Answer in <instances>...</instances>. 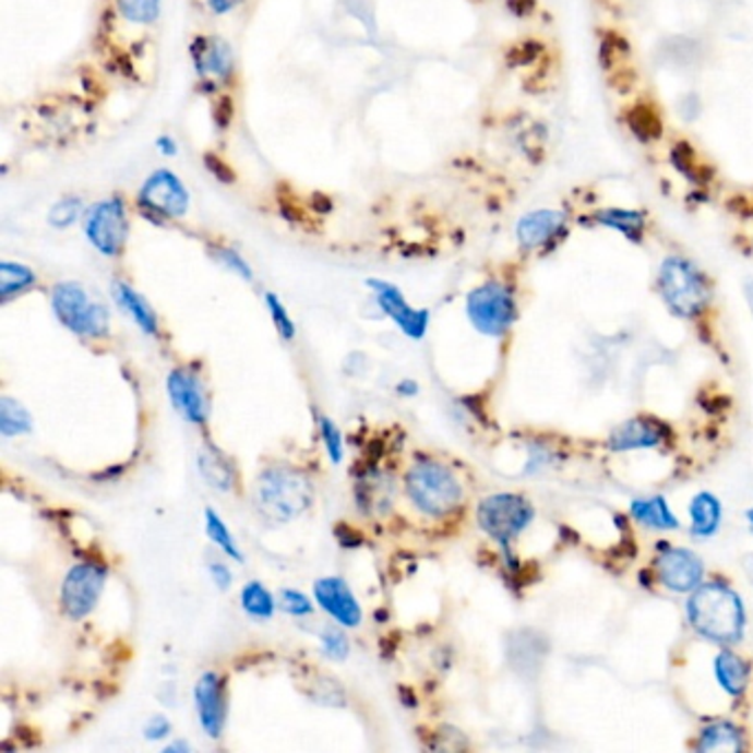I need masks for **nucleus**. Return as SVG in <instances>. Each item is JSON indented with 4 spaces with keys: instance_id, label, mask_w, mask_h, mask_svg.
Wrapping results in <instances>:
<instances>
[{
    "instance_id": "nucleus-1",
    "label": "nucleus",
    "mask_w": 753,
    "mask_h": 753,
    "mask_svg": "<svg viewBox=\"0 0 753 753\" xmlns=\"http://www.w3.org/2000/svg\"><path fill=\"white\" fill-rule=\"evenodd\" d=\"M688 619L696 634L718 645H733L742 638L746 614L736 590L720 582L701 584L688 601Z\"/></svg>"
},
{
    "instance_id": "nucleus-2",
    "label": "nucleus",
    "mask_w": 753,
    "mask_h": 753,
    "mask_svg": "<svg viewBox=\"0 0 753 753\" xmlns=\"http://www.w3.org/2000/svg\"><path fill=\"white\" fill-rule=\"evenodd\" d=\"M314 504V485L299 468H263L254 485V506L270 524H288Z\"/></svg>"
},
{
    "instance_id": "nucleus-3",
    "label": "nucleus",
    "mask_w": 753,
    "mask_h": 753,
    "mask_svg": "<svg viewBox=\"0 0 753 753\" xmlns=\"http://www.w3.org/2000/svg\"><path fill=\"white\" fill-rule=\"evenodd\" d=\"M658 295L681 319L698 316L712 301V284L707 274L688 256L670 254L658 265Z\"/></svg>"
},
{
    "instance_id": "nucleus-4",
    "label": "nucleus",
    "mask_w": 753,
    "mask_h": 753,
    "mask_svg": "<svg viewBox=\"0 0 753 753\" xmlns=\"http://www.w3.org/2000/svg\"><path fill=\"white\" fill-rule=\"evenodd\" d=\"M405 491L411 504L429 517H446L457 511L464 489L449 466L435 459L416 462L405 478Z\"/></svg>"
},
{
    "instance_id": "nucleus-5",
    "label": "nucleus",
    "mask_w": 753,
    "mask_h": 753,
    "mask_svg": "<svg viewBox=\"0 0 753 753\" xmlns=\"http://www.w3.org/2000/svg\"><path fill=\"white\" fill-rule=\"evenodd\" d=\"M51 308L58 321L77 336L105 338L109 334V310L100 301H93L75 280H64L53 288Z\"/></svg>"
},
{
    "instance_id": "nucleus-6",
    "label": "nucleus",
    "mask_w": 753,
    "mask_h": 753,
    "mask_svg": "<svg viewBox=\"0 0 753 753\" xmlns=\"http://www.w3.org/2000/svg\"><path fill=\"white\" fill-rule=\"evenodd\" d=\"M466 314L470 325L480 334L502 336L517 319V301L513 290L502 280H487V284L468 292Z\"/></svg>"
},
{
    "instance_id": "nucleus-7",
    "label": "nucleus",
    "mask_w": 753,
    "mask_h": 753,
    "mask_svg": "<svg viewBox=\"0 0 753 753\" xmlns=\"http://www.w3.org/2000/svg\"><path fill=\"white\" fill-rule=\"evenodd\" d=\"M533 517V504L515 493L489 495L478 506L480 528L504 548L528 528Z\"/></svg>"
},
{
    "instance_id": "nucleus-8",
    "label": "nucleus",
    "mask_w": 753,
    "mask_h": 753,
    "mask_svg": "<svg viewBox=\"0 0 753 753\" xmlns=\"http://www.w3.org/2000/svg\"><path fill=\"white\" fill-rule=\"evenodd\" d=\"M109 571L98 561H80L71 566L62 579L60 588V603L62 612L71 621L86 619L93 610H96L103 590L107 586Z\"/></svg>"
},
{
    "instance_id": "nucleus-9",
    "label": "nucleus",
    "mask_w": 753,
    "mask_h": 753,
    "mask_svg": "<svg viewBox=\"0 0 753 753\" xmlns=\"http://www.w3.org/2000/svg\"><path fill=\"white\" fill-rule=\"evenodd\" d=\"M84 235L105 256H120L129 239L127 206L120 198H111L91 206L84 215Z\"/></svg>"
},
{
    "instance_id": "nucleus-10",
    "label": "nucleus",
    "mask_w": 753,
    "mask_h": 753,
    "mask_svg": "<svg viewBox=\"0 0 753 753\" xmlns=\"http://www.w3.org/2000/svg\"><path fill=\"white\" fill-rule=\"evenodd\" d=\"M571 215L561 208H537L522 215L515 224V239L522 250H552L569 235Z\"/></svg>"
},
{
    "instance_id": "nucleus-11",
    "label": "nucleus",
    "mask_w": 753,
    "mask_h": 753,
    "mask_svg": "<svg viewBox=\"0 0 753 753\" xmlns=\"http://www.w3.org/2000/svg\"><path fill=\"white\" fill-rule=\"evenodd\" d=\"M364 284L373 292V299H375V303H379V308L385 312V316H390L405 336H409L414 340L425 338V334L429 330V321H431L429 310L414 308L405 299V295L394 284H387V280L367 278Z\"/></svg>"
},
{
    "instance_id": "nucleus-12",
    "label": "nucleus",
    "mask_w": 753,
    "mask_h": 753,
    "mask_svg": "<svg viewBox=\"0 0 753 753\" xmlns=\"http://www.w3.org/2000/svg\"><path fill=\"white\" fill-rule=\"evenodd\" d=\"M191 204L186 186L170 170H155L140 188V206L157 217H183Z\"/></svg>"
},
{
    "instance_id": "nucleus-13",
    "label": "nucleus",
    "mask_w": 753,
    "mask_h": 753,
    "mask_svg": "<svg viewBox=\"0 0 753 753\" xmlns=\"http://www.w3.org/2000/svg\"><path fill=\"white\" fill-rule=\"evenodd\" d=\"M168 398L181 418L191 425H206L211 416V403L204 390V383L193 369L177 367L168 373L166 381Z\"/></svg>"
},
{
    "instance_id": "nucleus-14",
    "label": "nucleus",
    "mask_w": 753,
    "mask_h": 753,
    "mask_svg": "<svg viewBox=\"0 0 753 753\" xmlns=\"http://www.w3.org/2000/svg\"><path fill=\"white\" fill-rule=\"evenodd\" d=\"M193 703L204 733L213 740H219L228 720V694L224 677L217 672H204L193 688Z\"/></svg>"
},
{
    "instance_id": "nucleus-15",
    "label": "nucleus",
    "mask_w": 753,
    "mask_h": 753,
    "mask_svg": "<svg viewBox=\"0 0 753 753\" xmlns=\"http://www.w3.org/2000/svg\"><path fill=\"white\" fill-rule=\"evenodd\" d=\"M316 606L340 628H358L362 623V606L349 584L340 577H323L314 584Z\"/></svg>"
},
{
    "instance_id": "nucleus-16",
    "label": "nucleus",
    "mask_w": 753,
    "mask_h": 753,
    "mask_svg": "<svg viewBox=\"0 0 753 753\" xmlns=\"http://www.w3.org/2000/svg\"><path fill=\"white\" fill-rule=\"evenodd\" d=\"M656 573L672 593H692L703 582V561L688 548H668L656 559Z\"/></svg>"
},
{
    "instance_id": "nucleus-17",
    "label": "nucleus",
    "mask_w": 753,
    "mask_h": 753,
    "mask_svg": "<svg viewBox=\"0 0 753 753\" xmlns=\"http://www.w3.org/2000/svg\"><path fill=\"white\" fill-rule=\"evenodd\" d=\"M666 440V427L649 418V416H638L632 418L623 425H619L610 438H608V446L614 453H623V451H638V449H654Z\"/></svg>"
},
{
    "instance_id": "nucleus-18",
    "label": "nucleus",
    "mask_w": 753,
    "mask_h": 753,
    "mask_svg": "<svg viewBox=\"0 0 753 753\" xmlns=\"http://www.w3.org/2000/svg\"><path fill=\"white\" fill-rule=\"evenodd\" d=\"M191 58L200 75L204 77H228L232 75L235 56L232 47L219 36H198L191 45Z\"/></svg>"
},
{
    "instance_id": "nucleus-19",
    "label": "nucleus",
    "mask_w": 753,
    "mask_h": 753,
    "mask_svg": "<svg viewBox=\"0 0 753 753\" xmlns=\"http://www.w3.org/2000/svg\"><path fill=\"white\" fill-rule=\"evenodd\" d=\"M593 226L608 228L619 232L632 243H641L647 235V213L641 208H623V206H606L597 208L588 215Z\"/></svg>"
},
{
    "instance_id": "nucleus-20",
    "label": "nucleus",
    "mask_w": 753,
    "mask_h": 753,
    "mask_svg": "<svg viewBox=\"0 0 753 753\" xmlns=\"http://www.w3.org/2000/svg\"><path fill=\"white\" fill-rule=\"evenodd\" d=\"M111 292H113V299L120 306V310H124L144 334L155 336L159 332V319H157L155 310L148 306V301L138 290H133L127 284V280H116Z\"/></svg>"
},
{
    "instance_id": "nucleus-21",
    "label": "nucleus",
    "mask_w": 753,
    "mask_h": 753,
    "mask_svg": "<svg viewBox=\"0 0 753 753\" xmlns=\"http://www.w3.org/2000/svg\"><path fill=\"white\" fill-rule=\"evenodd\" d=\"M198 466L202 478L219 493H228L235 489V466L232 462L217 449V446H206L200 451Z\"/></svg>"
},
{
    "instance_id": "nucleus-22",
    "label": "nucleus",
    "mask_w": 753,
    "mask_h": 753,
    "mask_svg": "<svg viewBox=\"0 0 753 753\" xmlns=\"http://www.w3.org/2000/svg\"><path fill=\"white\" fill-rule=\"evenodd\" d=\"M714 674L720 683V688L729 694V696H742L746 685H749V666L742 656H738L731 649H722L716 661H714Z\"/></svg>"
},
{
    "instance_id": "nucleus-23",
    "label": "nucleus",
    "mask_w": 753,
    "mask_h": 753,
    "mask_svg": "<svg viewBox=\"0 0 753 753\" xmlns=\"http://www.w3.org/2000/svg\"><path fill=\"white\" fill-rule=\"evenodd\" d=\"M632 517L652 530H674L679 528V519L674 517L672 509L668 506L666 498L656 495L649 500H634L630 506Z\"/></svg>"
},
{
    "instance_id": "nucleus-24",
    "label": "nucleus",
    "mask_w": 753,
    "mask_h": 753,
    "mask_svg": "<svg viewBox=\"0 0 753 753\" xmlns=\"http://www.w3.org/2000/svg\"><path fill=\"white\" fill-rule=\"evenodd\" d=\"M690 519H692V535L694 537L716 535L720 519H722L720 500L707 491L694 495V500L690 504Z\"/></svg>"
},
{
    "instance_id": "nucleus-25",
    "label": "nucleus",
    "mask_w": 753,
    "mask_h": 753,
    "mask_svg": "<svg viewBox=\"0 0 753 753\" xmlns=\"http://www.w3.org/2000/svg\"><path fill=\"white\" fill-rule=\"evenodd\" d=\"M696 746L701 751H740L744 746L742 731L733 722L718 720L701 731V740Z\"/></svg>"
},
{
    "instance_id": "nucleus-26",
    "label": "nucleus",
    "mask_w": 753,
    "mask_h": 753,
    "mask_svg": "<svg viewBox=\"0 0 753 753\" xmlns=\"http://www.w3.org/2000/svg\"><path fill=\"white\" fill-rule=\"evenodd\" d=\"M38 280L36 272L23 263L3 261L0 263V299L8 303L12 297L29 290Z\"/></svg>"
},
{
    "instance_id": "nucleus-27",
    "label": "nucleus",
    "mask_w": 753,
    "mask_h": 753,
    "mask_svg": "<svg viewBox=\"0 0 753 753\" xmlns=\"http://www.w3.org/2000/svg\"><path fill=\"white\" fill-rule=\"evenodd\" d=\"M239 603H241V610L250 617V619H256V621H267L274 617L276 612V599L274 595L261 584V582H250L241 588V595H239Z\"/></svg>"
},
{
    "instance_id": "nucleus-28",
    "label": "nucleus",
    "mask_w": 753,
    "mask_h": 753,
    "mask_svg": "<svg viewBox=\"0 0 753 753\" xmlns=\"http://www.w3.org/2000/svg\"><path fill=\"white\" fill-rule=\"evenodd\" d=\"M34 429L32 422V414L27 411V407L10 396H5L0 401V433L5 438H16V435H25Z\"/></svg>"
},
{
    "instance_id": "nucleus-29",
    "label": "nucleus",
    "mask_w": 753,
    "mask_h": 753,
    "mask_svg": "<svg viewBox=\"0 0 753 753\" xmlns=\"http://www.w3.org/2000/svg\"><path fill=\"white\" fill-rule=\"evenodd\" d=\"M204 522H206V535H208V539H211L226 557H230V559L237 561V563H243V552H241V548L237 546V539H235V535L230 533V528L226 526V522L219 517V513L213 511V509H206Z\"/></svg>"
},
{
    "instance_id": "nucleus-30",
    "label": "nucleus",
    "mask_w": 753,
    "mask_h": 753,
    "mask_svg": "<svg viewBox=\"0 0 753 753\" xmlns=\"http://www.w3.org/2000/svg\"><path fill=\"white\" fill-rule=\"evenodd\" d=\"M120 14L135 25H151L159 16V0H116Z\"/></svg>"
},
{
    "instance_id": "nucleus-31",
    "label": "nucleus",
    "mask_w": 753,
    "mask_h": 753,
    "mask_svg": "<svg viewBox=\"0 0 753 753\" xmlns=\"http://www.w3.org/2000/svg\"><path fill=\"white\" fill-rule=\"evenodd\" d=\"M263 301H265V308L270 312V319H272L278 336L284 340H292L297 336V325H295L292 316L288 314V308L278 301V297L274 292H267Z\"/></svg>"
},
{
    "instance_id": "nucleus-32",
    "label": "nucleus",
    "mask_w": 753,
    "mask_h": 753,
    "mask_svg": "<svg viewBox=\"0 0 753 753\" xmlns=\"http://www.w3.org/2000/svg\"><path fill=\"white\" fill-rule=\"evenodd\" d=\"M316 425H319V433H321V440L327 449V455L334 464H340L343 462V455H345V444H343V433L338 429V425L327 418V416H319L316 418Z\"/></svg>"
},
{
    "instance_id": "nucleus-33",
    "label": "nucleus",
    "mask_w": 753,
    "mask_h": 753,
    "mask_svg": "<svg viewBox=\"0 0 753 753\" xmlns=\"http://www.w3.org/2000/svg\"><path fill=\"white\" fill-rule=\"evenodd\" d=\"M278 608L295 619H306L314 612L312 599L297 588H284L278 593Z\"/></svg>"
},
{
    "instance_id": "nucleus-34",
    "label": "nucleus",
    "mask_w": 753,
    "mask_h": 753,
    "mask_svg": "<svg viewBox=\"0 0 753 753\" xmlns=\"http://www.w3.org/2000/svg\"><path fill=\"white\" fill-rule=\"evenodd\" d=\"M321 652L330 658V661L343 664L349 656V638L340 628H325L321 632Z\"/></svg>"
},
{
    "instance_id": "nucleus-35",
    "label": "nucleus",
    "mask_w": 753,
    "mask_h": 753,
    "mask_svg": "<svg viewBox=\"0 0 753 753\" xmlns=\"http://www.w3.org/2000/svg\"><path fill=\"white\" fill-rule=\"evenodd\" d=\"M80 213H82V202H80L77 198H64V200H60V202L51 208V213H49V224H51L53 228L64 230V228H69L71 224L77 222Z\"/></svg>"
},
{
    "instance_id": "nucleus-36",
    "label": "nucleus",
    "mask_w": 753,
    "mask_h": 753,
    "mask_svg": "<svg viewBox=\"0 0 753 753\" xmlns=\"http://www.w3.org/2000/svg\"><path fill=\"white\" fill-rule=\"evenodd\" d=\"M213 254H215V259H217L226 270L239 274L243 280H252V278H254L250 263H248L237 250H232V248H215Z\"/></svg>"
},
{
    "instance_id": "nucleus-37",
    "label": "nucleus",
    "mask_w": 753,
    "mask_h": 753,
    "mask_svg": "<svg viewBox=\"0 0 753 753\" xmlns=\"http://www.w3.org/2000/svg\"><path fill=\"white\" fill-rule=\"evenodd\" d=\"M170 731H172V725H170V720H168L166 716H162V714L148 718V722L144 725V736H146V740H151V742H159V740L168 738Z\"/></svg>"
},
{
    "instance_id": "nucleus-38",
    "label": "nucleus",
    "mask_w": 753,
    "mask_h": 753,
    "mask_svg": "<svg viewBox=\"0 0 753 753\" xmlns=\"http://www.w3.org/2000/svg\"><path fill=\"white\" fill-rule=\"evenodd\" d=\"M208 573H211L213 584H215L219 590H224V593H226V590L232 586V573H230V569L226 566V563H222V561H213L211 566H208Z\"/></svg>"
},
{
    "instance_id": "nucleus-39",
    "label": "nucleus",
    "mask_w": 753,
    "mask_h": 753,
    "mask_svg": "<svg viewBox=\"0 0 753 753\" xmlns=\"http://www.w3.org/2000/svg\"><path fill=\"white\" fill-rule=\"evenodd\" d=\"M204 159H206V168H208L219 181H224V183H232V181H235L232 168H230L226 162H222L217 155H211V153H208Z\"/></svg>"
},
{
    "instance_id": "nucleus-40",
    "label": "nucleus",
    "mask_w": 753,
    "mask_h": 753,
    "mask_svg": "<svg viewBox=\"0 0 753 753\" xmlns=\"http://www.w3.org/2000/svg\"><path fill=\"white\" fill-rule=\"evenodd\" d=\"M206 3L215 14H230L243 3V0H206Z\"/></svg>"
},
{
    "instance_id": "nucleus-41",
    "label": "nucleus",
    "mask_w": 753,
    "mask_h": 753,
    "mask_svg": "<svg viewBox=\"0 0 753 753\" xmlns=\"http://www.w3.org/2000/svg\"><path fill=\"white\" fill-rule=\"evenodd\" d=\"M155 146H157V151H159L162 155H166V157L177 155V144H175V140H172L170 135H162V138H157Z\"/></svg>"
},
{
    "instance_id": "nucleus-42",
    "label": "nucleus",
    "mask_w": 753,
    "mask_h": 753,
    "mask_svg": "<svg viewBox=\"0 0 753 753\" xmlns=\"http://www.w3.org/2000/svg\"><path fill=\"white\" fill-rule=\"evenodd\" d=\"M398 394H403V396H416V394H418V385H416L414 381H403V383L398 385Z\"/></svg>"
},
{
    "instance_id": "nucleus-43",
    "label": "nucleus",
    "mask_w": 753,
    "mask_h": 753,
    "mask_svg": "<svg viewBox=\"0 0 753 753\" xmlns=\"http://www.w3.org/2000/svg\"><path fill=\"white\" fill-rule=\"evenodd\" d=\"M742 571H744L746 579L753 584V554H744L742 557Z\"/></svg>"
},
{
    "instance_id": "nucleus-44",
    "label": "nucleus",
    "mask_w": 753,
    "mask_h": 753,
    "mask_svg": "<svg viewBox=\"0 0 753 753\" xmlns=\"http://www.w3.org/2000/svg\"><path fill=\"white\" fill-rule=\"evenodd\" d=\"M744 299H746L751 316H753V280H746V284H744Z\"/></svg>"
},
{
    "instance_id": "nucleus-45",
    "label": "nucleus",
    "mask_w": 753,
    "mask_h": 753,
    "mask_svg": "<svg viewBox=\"0 0 753 753\" xmlns=\"http://www.w3.org/2000/svg\"><path fill=\"white\" fill-rule=\"evenodd\" d=\"M164 751H183V753H188V751H191V744H188V742H183V740H179V742H172V744H168Z\"/></svg>"
},
{
    "instance_id": "nucleus-46",
    "label": "nucleus",
    "mask_w": 753,
    "mask_h": 753,
    "mask_svg": "<svg viewBox=\"0 0 753 753\" xmlns=\"http://www.w3.org/2000/svg\"><path fill=\"white\" fill-rule=\"evenodd\" d=\"M746 519H749V526L753 528V509H749V511H746Z\"/></svg>"
},
{
    "instance_id": "nucleus-47",
    "label": "nucleus",
    "mask_w": 753,
    "mask_h": 753,
    "mask_svg": "<svg viewBox=\"0 0 753 753\" xmlns=\"http://www.w3.org/2000/svg\"><path fill=\"white\" fill-rule=\"evenodd\" d=\"M751 243H753V213H751Z\"/></svg>"
}]
</instances>
